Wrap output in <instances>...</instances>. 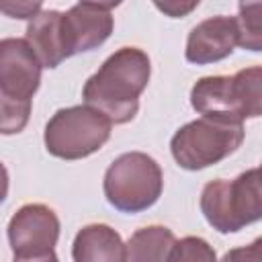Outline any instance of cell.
<instances>
[{"label": "cell", "instance_id": "20", "mask_svg": "<svg viewBox=\"0 0 262 262\" xmlns=\"http://www.w3.org/2000/svg\"><path fill=\"white\" fill-rule=\"evenodd\" d=\"M6 194H8V170L0 162V205L6 201Z\"/></svg>", "mask_w": 262, "mask_h": 262}, {"label": "cell", "instance_id": "1", "mask_svg": "<svg viewBox=\"0 0 262 262\" xmlns=\"http://www.w3.org/2000/svg\"><path fill=\"white\" fill-rule=\"evenodd\" d=\"M151 74L149 57L143 49L121 47L86 80L84 104L104 115L111 123H129L139 111V96L147 88Z\"/></svg>", "mask_w": 262, "mask_h": 262}, {"label": "cell", "instance_id": "9", "mask_svg": "<svg viewBox=\"0 0 262 262\" xmlns=\"http://www.w3.org/2000/svg\"><path fill=\"white\" fill-rule=\"evenodd\" d=\"M41 70L27 39H0V92L16 100H31L39 90Z\"/></svg>", "mask_w": 262, "mask_h": 262}, {"label": "cell", "instance_id": "19", "mask_svg": "<svg viewBox=\"0 0 262 262\" xmlns=\"http://www.w3.org/2000/svg\"><path fill=\"white\" fill-rule=\"evenodd\" d=\"M12 262H59V258L51 250L47 254H37V256H14Z\"/></svg>", "mask_w": 262, "mask_h": 262}, {"label": "cell", "instance_id": "3", "mask_svg": "<svg viewBox=\"0 0 262 262\" xmlns=\"http://www.w3.org/2000/svg\"><path fill=\"white\" fill-rule=\"evenodd\" d=\"M201 213L219 233H235L262 217L260 168H250L233 180H211L201 192Z\"/></svg>", "mask_w": 262, "mask_h": 262}, {"label": "cell", "instance_id": "4", "mask_svg": "<svg viewBox=\"0 0 262 262\" xmlns=\"http://www.w3.org/2000/svg\"><path fill=\"white\" fill-rule=\"evenodd\" d=\"M102 190L111 207L121 213H141L154 207L164 190L160 164L143 151H127L104 172Z\"/></svg>", "mask_w": 262, "mask_h": 262}, {"label": "cell", "instance_id": "13", "mask_svg": "<svg viewBox=\"0 0 262 262\" xmlns=\"http://www.w3.org/2000/svg\"><path fill=\"white\" fill-rule=\"evenodd\" d=\"M176 237L164 225H147L131 233L125 244V262H168Z\"/></svg>", "mask_w": 262, "mask_h": 262}, {"label": "cell", "instance_id": "18", "mask_svg": "<svg viewBox=\"0 0 262 262\" xmlns=\"http://www.w3.org/2000/svg\"><path fill=\"white\" fill-rule=\"evenodd\" d=\"M199 6V0H192V2H176V0H170V2H156V8L162 10L164 14L172 16V18H180L184 14H188L190 10H194Z\"/></svg>", "mask_w": 262, "mask_h": 262}, {"label": "cell", "instance_id": "2", "mask_svg": "<svg viewBox=\"0 0 262 262\" xmlns=\"http://www.w3.org/2000/svg\"><path fill=\"white\" fill-rule=\"evenodd\" d=\"M262 68H244L233 76H205L190 88V104L205 119L244 125L262 115Z\"/></svg>", "mask_w": 262, "mask_h": 262}, {"label": "cell", "instance_id": "10", "mask_svg": "<svg viewBox=\"0 0 262 262\" xmlns=\"http://www.w3.org/2000/svg\"><path fill=\"white\" fill-rule=\"evenodd\" d=\"M237 45V27L233 16H211L201 20L186 39V61L194 66H207L221 61L233 53Z\"/></svg>", "mask_w": 262, "mask_h": 262}, {"label": "cell", "instance_id": "17", "mask_svg": "<svg viewBox=\"0 0 262 262\" xmlns=\"http://www.w3.org/2000/svg\"><path fill=\"white\" fill-rule=\"evenodd\" d=\"M43 10L41 2H0V12L8 14L10 18H33L37 12Z\"/></svg>", "mask_w": 262, "mask_h": 262}, {"label": "cell", "instance_id": "8", "mask_svg": "<svg viewBox=\"0 0 262 262\" xmlns=\"http://www.w3.org/2000/svg\"><path fill=\"white\" fill-rule=\"evenodd\" d=\"M6 231L14 256L47 254L59 239V219L47 205L29 203L10 217Z\"/></svg>", "mask_w": 262, "mask_h": 262}, {"label": "cell", "instance_id": "14", "mask_svg": "<svg viewBox=\"0 0 262 262\" xmlns=\"http://www.w3.org/2000/svg\"><path fill=\"white\" fill-rule=\"evenodd\" d=\"M239 14L235 16V27H237V45L250 51H260L262 49V4L260 2H250V4H239L237 6Z\"/></svg>", "mask_w": 262, "mask_h": 262}, {"label": "cell", "instance_id": "5", "mask_svg": "<svg viewBox=\"0 0 262 262\" xmlns=\"http://www.w3.org/2000/svg\"><path fill=\"white\" fill-rule=\"evenodd\" d=\"M111 127L104 115L86 104L59 108L45 125V149L59 160L88 158L108 141Z\"/></svg>", "mask_w": 262, "mask_h": 262}, {"label": "cell", "instance_id": "7", "mask_svg": "<svg viewBox=\"0 0 262 262\" xmlns=\"http://www.w3.org/2000/svg\"><path fill=\"white\" fill-rule=\"evenodd\" d=\"M117 2H78L59 18L66 57L98 49L113 33V8Z\"/></svg>", "mask_w": 262, "mask_h": 262}, {"label": "cell", "instance_id": "16", "mask_svg": "<svg viewBox=\"0 0 262 262\" xmlns=\"http://www.w3.org/2000/svg\"><path fill=\"white\" fill-rule=\"evenodd\" d=\"M221 262H262V239L256 237L250 246H242L225 252Z\"/></svg>", "mask_w": 262, "mask_h": 262}, {"label": "cell", "instance_id": "11", "mask_svg": "<svg viewBox=\"0 0 262 262\" xmlns=\"http://www.w3.org/2000/svg\"><path fill=\"white\" fill-rule=\"evenodd\" d=\"M74 262H125V244L121 235L104 223L84 225L72 244Z\"/></svg>", "mask_w": 262, "mask_h": 262}, {"label": "cell", "instance_id": "12", "mask_svg": "<svg viewBox=\"0 0 262 262\" xmlns=\"http://www.w3.org/2000/svg\"><path fill=\"white\" fill-rule=\"evenodd\" d=\"M59 10H41L27 25V43L33 47L41 68H57L66 57L61 33H59Z\"/></svg>", "mask_w": 262, "mask_h": 262}, {"label": "cell", "instance_id": "15", "mask_svg": "<svg viewBox=\"0 0 262 262\" xmlns=\"http://www.w3.org/2000/svg\"><path fill=\"white\" fill-rule=\"evenodd\" d=\"M168 262H217V254L207 239L199 235H186L174 242Z\"/></svg>", "mask_w": 262, "mask_h": 262}, {"label": "cell", "instance_id": "6", "mask_svg": "<svg viewBox=\"0 0 262 262\" xmlns=\"http://www.w3.org/2000/svg\"><path fill=\"white\" fill-rule=\"evenodd\" d=\"M244 137V125H231L201 117L182 125L172 135L170 151L180 168L196 172L229 158L242 145Z\"/></svg>", "mask_w": 262, "mask_h": 262}]
</instances>
